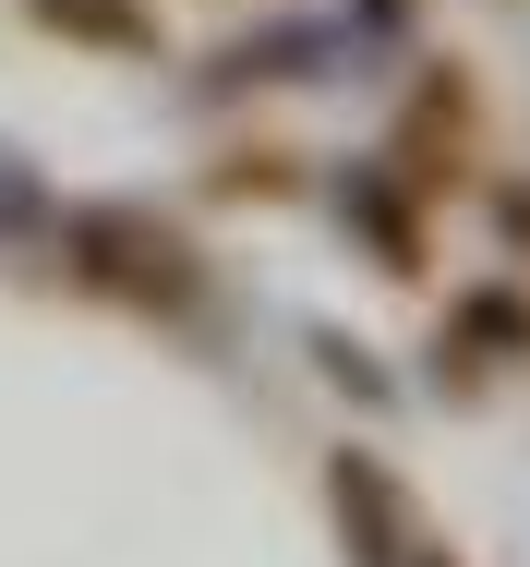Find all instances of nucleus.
Instances as JSON below:
<instances>
[{"mask_svg":"<svg viewBox=\"0 0 530 567\" xmlns=\"http://www.w3.org/2000/svg\"><path fill=\"white\" fill-rule=\"evenodd\" d=\"M49 241H61V266H73L97 302L169 315V327H206V302H217L206 241H194L181 218H157V206H133V194H85V206H61Z\"/></svg>","mask_w":530,"mask_h":567,"instance_id":"obj_1","label":"nucleus"},{"mask_svg":"<svg viewBox=\"0 0 530 567\" xmlns=\"http://www.w3.org/2000/svg\"><path fill=\"white\" fill-rule=\"evenodd\" d=\"M398 567H458V556H446V544H411V556H398Z\"/></svg>","mask_w":530,"mask_h":567,"instance_id":"obj_10","label":"nucleus"},{"mask_svg":"<svg viewBox=\"0 0 530 567\" xmlns=\"http://www.w3.org/2000/svg\"><path fill=\"white\" fill-rule=\"evenodd\" d=\"M495 229H507V254H530V182H507V194H495Z\"/></svg>","mask_w":530,"mask_h":567,"instance_id":"obj_9","label":"nucleus"},{"mask_svg":"<svg viewBox=\"0 0 530 567\" xmlns=\"http://www.w3.org/2000/svg\"><path fill=\"white\" fill-rule=\"evenodd\" d=\"M49 218H61V194L37 182V157L0 145V254H12V241H49Z\"/></svg>","mask_w":530,"mask_h":567,"instance_id":"obj_6","label":"nucleus"},{"mask_svg":"<svg viewBox=\"0 0 530 567\" xmlns=\"http://www.w3.org/2000/svg\"><path fill=\"white\" fill-rule=\"evenodd\" d=\"M314 374H325V386H350L362 411H386V399H398V374H386L362 339H337V327H314Z\"/></svg>","mask_w":530,"mask_h":567,"instance_id":"obj_7","label":"nucleus"},{"mask_svg":"<svg viewBox=\"0 0 530 567\" xmlns=\"http://www.w3.org/2000/svg\"><path fill=\"white\" fill-rule=\"evenodd\" d=\"M37 24H73V37H108V49H145V12H133V0H37Z\"/></svg>","mask_w":530,"mask_h":567,"instance_id":"obj_8","label":"nucleus"},{"mask_svg":"<svg viewBox=\"0 0 530 567\" xmlns=\"http://www.w3.org/2000/svg\"><path fill=\"white\" fill-rule=\"evenodd\" d=\"M325 507H337V544H350V567H398L411 544H423L411 483H398L374 447H325Z\"/></svg>","mask_w":530,"mask_h":567,"instance_id":"obj_2","label":"nucleus"},{"mask_svg":"<svg viewBox=\"0 0 530 567\" xmlns=\"http://www.w3.org/2000/svg\"><path fill=\"white\" fill-rule=\"evenodd\" d=\"M337 229H362V254L386 278H411L423 266V182H398L386 157H350L337 169Z\"/></svg>","mask_w":530,"mask_h":567,"instance_id":"obj_4","label":"nucleus"},{"mask_svg":"<svg viewBox=\"0 0 530 567\" xmlns=\"http://www.w3.org/2000/svg\"><path fill=\"white\" fill-rule=\"evenodd\" d=\"M434 350H458V362H434L446 386H482L495 362H519V350H530V302L507 290V278H482V290L446 302V339H434Z\"/></svg>","mask_w":530,"mask_h":567,"instance_id":"obj_5","label":"nucleus"},{"mask_svg":"<svg viewBox=\"0 0 530 567\" xmlns=\"http://www.w3.org/2000/svg\"><path fill=\"white\" fill-rule=\"evenodd\" d=\"M350 61V37L325 24V12H278V24H253L229 61H217L194 97H241V85H314V73H337Z\"/></svg>","mask_w":530,"mask_h":567,"instance_id":"obj_3","label":"nucleus"}]
</instances>
